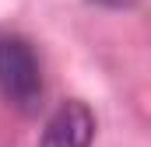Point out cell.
<instances>
[{
  "mask_svg": "<svg viewBox=\"0 0 151 147\" xmlns=\"http://www.w3.org/2000/svg\"><path fill=\"white\" fill-rule=\"evenodd\" d=\"M91 4H99V7H109V11H130L137 0H91Z\"/></svg>",
  "mask_w": 151,
  "mask_h": 147,
  "instance_id": "obj_3",
  "label": "cell"
},
{
  "mask_svg": "<svg viewBox=\"0 0 151 147\" xmlns=\"http://www.w3.org/2000/svg\"><path fill=\"white\" fill-rule=\"evenodd\" d=\"M0 95L21 112L42 105V63L18 35H0Z\"/></svg>",
  "mask_w": 151,
  "mask_h": 147,
  "instance_id": "obj_1",
  "label": "cell"
},
{
  "mask_svg": "<svg viewBox=\"0 0 151 147\" xmlns=\"http://www.w3.org/2000/svg\"><path fill=\"white\" fill-rule=\"evenodd\" d=\"M91 140H95V112L84 102L70 98L60 102L46 119L39 147H91Z\"/></svg>",
  "mask_w": 151,
  "mask_h": 147,
  "instance_id": "obj_2",
  "label": "cell"
}]
</instances>
